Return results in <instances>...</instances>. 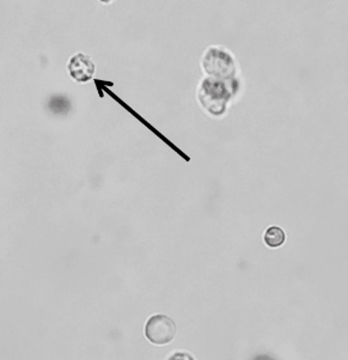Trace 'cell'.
<instances>
[{
	"label": "cell",
	"mask_w": 348,
	"mask_h": 360,
	"mask_svg": "<svg viewBox=\"0 0 348 360\" xmlns=\"http://www.w3.org/2000/svg\"><path fill=\"white\" fill-rule=\"evenodd\" d=\"M238 89L240 83L236 78L219 79L207 77L201 82L198 98L210 114L214 116L223 115L228 101L238 91Z\"/></svg>",
	"instance_id": "1"
},
{
	"label": "cell",
	"mask_w": 348,
	"mask_h": 360,
	"mask_svg": "<svg viewBox=\"0 0 348 360\" xmlns=\"http://www.w3.org/2000/svg\"><path fill=\"white\" fill-rule=\"evenodd\" d=\"M202 68L208 76L219 79H232L236 75V63L228 49L213 46L202 56Z\"/></svg>",
	"instance_id": "2"
},
{
	"label": "cell",
	"mask_w": 348,
	"mask_h": 360,
	"mask_svg": "<svg viewBox=\"0 0 348 360\" xmlns=\"http://www.w3.org/2000/svg\"><path fill=\"white\" fill-rule=\"evenodd\" d=\"M176 335V324L167 315H153L145 324V336L155 345H167Z\"/></svg>",
	"instance_id": "3"
},
{
	"label": "cell",
	"mask_w": 348,
	"mask_h": 360,
	"mask_svg": "<svg viewBox=\"0 0 348 360\" xmlns=\"http://www.w3.org/2000/svg\"><path fill=\"white\" fill-rule=\"evenodd\" d=\"M68 71L71 73L73 79L77 82H88L94 76L95 65L88 56L77 54L70 61Z\"/></svg>",
	"instance_id": "4"
},
{
	"label": "cell",
	"mask_w": 348,
	"mask_h": 360,
	"mask_svg": "<svg viewBox=\"0 0 348 360\" xmlns=\"http://www.w3.org/2000/svg\"><path fill=\"white\" fill-rule=\"evenodd\" d=\"M286 236L283 229L279 226H269L264 235V243L269 248H279L284 245Z\"/></svg>",
	"instance_id": "5"
}]
</instances>
